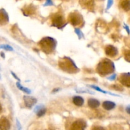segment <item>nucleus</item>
Here are the masks:
<instances>
[{
    "instance_id": "obj_31",
    "label": "nucleus",
    "mask_w": 130,
    "mask_h": 130,
    "mask_svg": "<svg viewBox=\"0 0 130 130\" xmlns=\"http://www.w3.org/2000/svg\"><path fill=\"white\" fill-rule=\"evenodd\" d=\"M126 112L128 113V114H130V106H128V107L126 109Z\"/></svg>"
},
{
    "instance_id": "obj_25",
    "label": "nucleus",
    "mask_w": 130,
    "mask_h": 130,
    "mask_svg": "<svg viewBox=\"0 0 130 130\" xmlns=\"http://www.w3.org/2000/svg\"><path fill=\"white\" fill-rule=\"evenodd\" d=\"M16 121H17V130H22V126H21V124H20V121L18 120V119H16Z\"/></svg>"
},
{
    "instance_id": "obj_10",
    "label": "nucleus",
    "mask_w": 130,
    "mask_h": 130,
    "mask_svg": "<svg viewBox=\"0 0 130 130\" xmlns=\"http://www.w3.org/2000/svg\"><path fill=\"white\" fill-rule=\"evenodd\" d=\"M105 53L107 55L111 57H114L118 55V51L116 47L112 45H108L105 48Z\"/></svg>"
},
{
    "instance_id": "obj_34",
    "label": "nucleus",
    "mask_w": 130,
    "mask_h": 130,
    "mask_svg": "<svg viewBox=\"0 0 130 130\" xmlns=\"http://www.w3.org/2000/svg\"><path fill=\"white\" fill-rule=\"evenodd\" d=\"M1 110H2V107H1V104H0V112H1Z\"/></svg>"
},
{
    "instance_id": "obj_24",
    "label": "nucleus",
    "mask_w": 130,
    "mask_h": 130,
    "mask_svg": "<svg viewBox=\"0 0 130 130\" xmlns=\"http://www.w3.org/2000/svg\"><path fill=\"white\" fill-rule=\"evenodd\" d=\"M75 32H76V33L77 34V36H79V39H81V37H82V36H83V34L81 33V30H80L79 29H75Z\"/></svg>"
},
{
    "instance_id": "obj_17",
    "label": "nucleus",
    "mask_w": 130,
    "mask_h": 130,
    "mask_svg": "<svg viewBox=\"0 0 130 130\" xmlns=\"http://www.w3.org/2000/svg\"><path fill=\"white\" fill-rule=\"evenodd\" d=\"M120 6L124 11L130 10V1H122L120 3Z\"/></svg>"
},
{
    "instance_id": "obj_6",
    "label": "nucleus",
    "mask_w": 130,
    "mask_h": 130,
    "mask_svg": "<svg viewBox=\"0 0 130 130\" xmlns=\"http://www.w3.org/2000/svg\"><path fill=\"white\" fill-rule=\"evenodd\" d=\"M65 22V19L60 14H57L55 15L53 18L52 19V24L53 26L57 27L60 28V27L63 26Z\"/></svg>"
},
{
    "instance_id": "obj_4",
    "label": "nucleus",
    "mask_w": 130,
    "mask_h": 130,
    "mask_svg": "<svg viewBox=\"0 0 130 130\" xmlns=\"http://www.w3.org/2000/svg\"><path fill=\"white\" fill-rule=\"evenodd\" d=\"M69 20L72 25L76 26V25H79L81 24V22H83V17L77 12H74L69 15Z\"/></svg>"
},
{
    "instance_id": "obj_8",
    "label": "nucleus",
    "mask_w": 130,
    "mask_h": 130,
    "mask_svg": "<svg viewBox=\"0 0 130 130\" xmlns=\"http://www.w3.org/2000/svg\"><path fill=\"white\" fill-rule=\"evenodd\" d=\"M120 82L124 86L130 88V73L122 74L120 76Z\"/></svg>"
},
{
    "instance_id": "obj_2",
    "label": "nucleus",
    "mask_w": 130,
    "mask_h": 130,
    "mask_svg": "<svg viewBox=\"0 0 130 130\" xmlns=\"http://www.w3.org/2000/svg\"><path fill=\"white\" fill-rule=\"evenodd\" d=\"M39 45L43 52L46 53H51L55 50L56 41L53 38L46 37L41 41Z\"/></svg>"
},
{
    "instance_id": "obj_1",
    "label": "nucleus",
    "mask_w": 130,
    "mask_h": 130,
    "mask_svg": "<svg viewBox=\"0 0 130 130\" xmlns=\"http://www.w3.org/2000/svg\"><path fill=\"white\" fill-rule=\"evenodd\" d=\"M115 69L114 64L109 59H104L99 63L97 67V72L102 76L109 74L114 72Z\"/></svg>"
},
{
    "instance_id": "obj_12",
    "label": "nucleus",
    "mask_w": 130,
    "mask_h": 130,
    "mask_svg": "<svg viewBox=\"0 0 130 130\" xmlns=\"http://www.w3.org/2000/svg\"><path fill=\"white\" fill-rule=\"evenodd\" d=\"M34 111L35 112L36 114H37V116H38V117H41L45 114L46 109L45 107H44V105H39L34 108Z\"/></svg>"
},
{
    "instance_id": "obj_32",
    "label": "nucleus",
    "mask_w": 130,
    "mask_h": 130,
    "mask_svg": "<svg viewBox=\"0 0 130 130\" xmlns=\"http://www.w3.org/2000/svg\"><path fill=\"white\" fill-rule=\"evenodd\" d=\"M125 28H126V29L127 32H128V34H129V33H130V32H129V28H128V27L126 25H125Z\"/></svg>"
},
{
    "instance_id": "obj_7",
    "label": "nucleus",
    "mask_w": 130,
    "mask_h": 130,
    "mask_svg": "<svg viewBox=\"0 0 130 130\" xmlns=\"http://www.w3.org/2000/svg\"><path fill=\"white\" fill-rule=\"evenodd\" d=\"M24 100L25 106L28 108H32L37 102L36 99L32 96H24Z\"/></svg>"
},
{
    "instance_id": "obj_19",
    "label": "nucleus",
    "mask_w": 130,
    "mask_h": 130,
    "mask_svg": "<svg viewBox=\"0 0 130 130\" xmlns=\"http://www.w3.org/2000/svg\"><path fill=\"white\" fill-rule=\"evenodd\" d=\"M34 11H35L34 7H33V6H29L25 9L24 13L25 14V15H26V16H27V15H30V14L34 13Z\"/></svg>"
},
{
    "instance_id": "obj_23",
    "label": "nucleus",
    "mask_w": 130,
    "mask_h": 130,
    "mask_svg": "<svg viewBox=\"0 0 130 130\" xmlns=\"http://www.w3.org/2000/svg\"><path fill=\"white\" fill-rule=\"evenodd\" d=\"M124 58L126 60L130 62V50H126L124 52Z\"/></svg>"
},
{
    "instance_id": "obj_5",
    "label": "nucleus",
    "mask_w": 130,
    "mask_h": 130,
    "mask_svg": "<svg viewBox=\"0 0 130 130\" xmlns=\"http://www.w3.org/2000/svg\"><path fill=\"white\" fill-rule=\"evenodd\" d=\"M86 128V123L83 120L75 121L71 124L69 130H85Z\"/></svg>"
},
{
    "instance_id": "obj_29",
    "label": "nucleus",
    "mask_w": 130,
    "mask_h": 130,
    "mask_svg": "<svg viewBox=\"0 0 130 130\" xmlns=\"http://www.w3.org/2000/svg\"><path fill=\"white\" fill-rule=\"evenodd\" d=\"M116 77V74H113L112 76H111L110 77H109L108 79H109V80H114L115 79Z\"/></svg>"
},
{
    "instance_id": "obj_33",
    "label": "nucleus",
    "mask_w": 130,
    "mask_h": 130,
    "mask_svg": "<svg viewBox=\"0 0 130 130\" xmlns=\"http://www.w3.org/2000/svg\"><path fill=\"white\" fill-rule=\"evenodd\" d=\"M1 55H2L1 57H2L3 58H5V54H3V53H2V52L1 53Z\"/></svg>"
},
{
    "instance_id": "obj_22",
    "label": "nucleus",
    "mask_w": 130,
    "mask_h": 130,
    "mask_svg": "<svg viewBox=\"0 0 130 130\" xmlns=\"http://www.w3.org/2000/svg\"><path fill=\"white\" fill-rule=\"evenodd\" d=\"M0 48L6 51H13V48L8 44H1L0 45Z\"/></svg>"
},
{
    "instance_id": "obj_20",
    "label": "nucleus",
    "mask_w": 130,
    "mask_h": 130,
    "mask_svg": "<svg viewBox=\"0 0 130 130\" xmlns=\"http://www.w3.org/2000/svg\"><path fill=\"white\" fill-rule=\"evenodd\" d=\"M16 85H17V86L18 88H19L20 90H21V91H24V92L26 93H27V94H30V93H31V91H30V90H29V89H28V88H27L24 87V86H22L21 84H20L19 82L17 83Z\"/></svg>"
},
{
    "instance_id": "obj_13",
    "label": "nucleus",
    "mask_w": 130,
    "mask_h": 130,
    "mask_svg": "<svg viewBox=\"0 0 130 130\" xmlns=\"http://www.w3.org/2000/svg\"><path fill=\"white\" fill-rule=\"evenodd\" d=\"M116 107L115 103L111 101H105L103 103V107L107 110H110Z\"/></svg>"
},
{
    "instance_id": "obj_18",
    "label": "nucleus",
    "mask_w": 130,
    "mask_h": 130,
    "mask_svg": "<svg viewBox=\"0 0 130 130\" xmlns=\"http://www.w3.org/2000/svg\"><path fill=\"white\" fill-rule=\"evenodd\" d=\"M90 87H91V88L94 89V90H96V91H100V92H102L103 93H105V94H109V95H114V96H118L117 95H116V94H114V93H109V92H107V91H104V90H102L101 88H100L99 87H98V86H94V85H90Z\"/></svg>"
},
{
    "instance_id": "obj_27",
    "label": "nucleus",
    "mask_w": 130,
    "mask_h": 130,
    "mask_svg": "<svg viewBox=\"0 0 130 130\" xmlns=\"http://www.w3.org/2000/svg\"><path fill=\"white\" fill-rule=\"evenodd\" d=\"M92 130H105L103 127L101 126H95Z\"/></svg>"
},
{
    "instance_id": "obj_14",
    "label": "nucleus",
    "mask_w": 130,
    "mask_h": 130,
    "mask_svg": "<svg viewBox=\"0 0 130 130\" xmlns=\"http://www.w3.org/2000/svg\"><path fill=\"white\" fill-rule=\"evenodd\" d=\"M81 4H82V6H84V7L85 8L88 9L89 10H93L94 8V2L93 1H81Z\"/></svg>"
},
{
    "instance_id": "obj_3",
    "label": "nucleus",
    "mask_w": 130,
    "mask_h": 130,
    "mask_svg": "<svg viewBox=\"0 0 130 130\" xmlns=\"http://www.w3.org/2000/svg\"><path fill=\"white\" fill-rule=\"evenodd\" d=\"M59 67L62 70L68 72H74L77 70L76 64L68 57H64L59 61Z\"/></svg>"
},
{
    "instance_id": "obj_21",
    "label": "nucleus",
    "mask_w": 130,
    "mask_h": 130,
    "mask_svg": "<svg viewBox=\"0 0 130 130\" xmlns=\"http://www.w3.org/2000/svg\"><path fill=\"white\" fill-rule=\"evenodd\" d=\"M76 91L77 93H89V94H95L93 92L87 90V89H83V88L76 89Z\"/></svg>"
},
{
    "instance_id": "obj_15",
    "label": "nucleus",
    "mask_w": 130,
    "mask_h": 130,
    "mask_svg": "<svg viewBox=\"0 0 130 130\" xmlns=\"http://www.w3.org/2000/svg\"><path fill=\"white\" fill-rule=\"evenodd\" d=\"M100 103L98 100L95 99H90L88 100V105L91 108H97L100 106Z\"/></svg>"
},
{
    "instance_id": "obj_9",
    "label": "nucleus",
    "mask_w": 130,
    "mask_h": 130,
    "mask_svg": "<svg viewBox=\"0 0 130 130\" xmlns=\"http://www.w3.org/2000/svg\"><path fill=\"white\" fill-rule=\"evenodd\" d=\"M10 128V123L6 117L0 118V130H9Z\"/></svg>"
},
{
    "instance_id": "obj_28",
    "label": "nucleus",
    "mask_w": 130,
    "mask_h": 130,
    "mask_svg": "<svg viewBox=\"0 0 130 130\" xmlns=\"http://www.w3.org/2000/svg\"><path fill=\"white\" fill-rule=\"evenodd\" d=\"M48 5H53V2H52V1H50V0H48V1H47L46 2V3L44 4V6H48Z\"/></svg>"
},
{
    "instance_id": "obj_16",
    "label": "nucleus",
    "mask_w": 130,
    "mask_h": 130,
    "mask_svg": "<svg viewBox=\"0 0 130 130\" xmlns=\"http://www.w3.org/2000/svg\"><path fill=\"white\" fill-rule=\"evenodd\" d=\"M73 103L77 106H82L84 104V99L81 96H76L73 98Z\"/></svg>"
},
{
    "instance_id": "obj_11",
    "label": "nucleus",
    "mask_w": 130,
    "mask_h": 130,
    "mask_svg": "<svg viewBox=\"0 0 130 130\" xmlns=\"http://www.w3.org/2000/svg\"><path fill=\"white\" fill-rule=\"evenodd\" d=\"M9 18L5 10H0V25H4L8 22Z\"/></svg>"
},
{
    "instance_id": "obj_30",
    "label": "nucleus",
    "mask_w": 130,
    "mask_h": 130,
    "mask_svg": "<svg viewBox=\"0 0 130 130\" xmlns=\"http://www.w3.org/2000/svg\"><path fill=\"white\" fill-rule=\"evenodd\" d=\"M11 74H12V75H13V77H15V79H17V80H19V81H20V79H19V78H18V77H17V76H16V75H15V74H14V73H13V72H11Z\"/></svg>"
},
{
    "instance_id": "obj_26",
    "label": "nucleus",
    "mask_w": 130,
    "mask_h": 130,
    "mask_svg": "<svg viewBox=\"0 0 130 130\" xmlns=\"http://www.w3.org/2000/svg\"><path fill=\"white\" fill-rule=\"evenodd\" d=\"M112 3H113V1H112V0H110V1H108L107 6V10H108V9L110 8V6H111L112 5Z\"/></svg>"
}]
</instances>
